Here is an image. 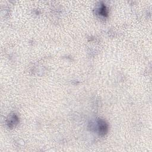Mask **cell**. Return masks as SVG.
I'll return each instance as SVG.
<instances>
[{
  "mask_svg": "<svg viewBox=\"0 0 152 152\" xmlns=\"http://www.w3.org/2000/svg\"><path fill=\"white\" fill-rule=\"evenodd\" d=\"M98 128L100 135H105L108 132V124L102 120H100L98 122Z\"/></svg>",
  "mask_w": 152,
  "mask_h": 152,
  "instance_id": "obj_1",
  "label": "cell"
},
{
  "mask_svg": "<svg viewBox=\"0 0 152 152\" xmlns=\"http://www.w3.org/2000/svg\"><path fill=\"white\" fill-rule=\"evenodd\" d=\"M18 122V118L16 115H13L10 118V120H9V122H8V124H9L10 127H13L14 126V125L17 124Z\"/></svg>",
  "mask_w": 152,
  "mask_h": 152,
  "instance_id": "obj_2",
  "label": "cell"
},
{
  "mask_svg": "<svg viewBox=\"0 0 152 152\" xmlns=\"http://www.w3.org/2000/svg\"><path fill=\"white\" fill-rule=\"evenodd\" d=\"M100 14L103 16H107V11H106V7L104 5H102L101 9H100Z\"/></svg>",
  "mask_w": 152,
  "mask_h": 152,
  "instance_id": "obj_3",
  "label": "cell"
}]
</instances>
